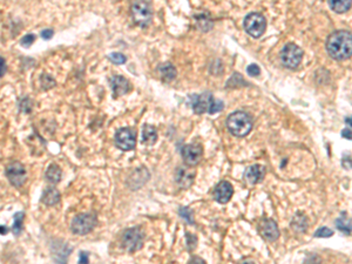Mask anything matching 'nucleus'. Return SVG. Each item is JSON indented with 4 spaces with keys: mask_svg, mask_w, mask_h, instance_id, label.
<instances>
[{
    "mask_svg": "<svg viewBox=\"0 0 352 264\" xmlns=\"http://www.w3.org/2000/svg\"><path fill=\"white\" fill-rule=\"evenodd\" d=\"M326 51L337 61L349 59L352 53L351 32L346 30L334 32L326 41Z\"/></svg>",
    "mask_w": 352,
    "mask_h": 264,
    "instance_id": "f257e3e1",
    "label": "nucleus"
},
{
    "mask_svg": "<svg viewBox=\"0 0 352 264\" xmlns=\"http://www.w3.org/2000/svg\"><path fill=\"white\" fill-rule=\"evenodd\" d=\"M227 127L233 135L243 138L249 134L252 129V119L248 113L237 110L228 117Z\"/></svg>",
    "mask_w": 352,
    "mask_h": 264,
    "instance_id": "f03ea898",
    "label": "nucleus"
},
{
    "mask_svg": "<svg viewBox=\"0 0 352 264\" xmlns=\"http://www.w3.org/2000/svg\"><path fill=\"white\" fill-rule=\"evenodd\" d=\"M144 242V233L140 227H134V228L127 229L123 232L121 237L122 247L129 253L138 251L143 247Z\"/></svg>",
    "mask_w": 352,
    "mask_h": 264,
    "instance_id": "7ed1b4c3",
    "label": "nucleus"
},
{
    "mask_svg": "<svg viewBox=\"0 0 352 264\" xmlns=\"http://www.w3.org/2000/svg\"><path fill=\"white\" fill-rule=\"evenodd\" d=\"M303 49L293 43H288L281 51V61L285 67L295 69L302 63Z\"/></svg>",
    "mask_w": 352,
    "mask_h": 264,
    "instance_id": "20e7f679",
    "label": "nucleus"
},
{
    "mask_svg": "<svg viewBox=\"0 0 352 264\" xmlns=\"http://www.w3.org/2000/svg\"><path fill=\"white\" fill-rule=\"evenodd\" d=\"M243 25L248 34L254 36V38H260L266 32L267 20L263 14L254 12V13H249L244 18Z\"/></svg>",
    "mask_w": 352,
    "mask_h": 264,
    "instance_id": "39448f33",
    "label": "nucleus"
},
{
    "mask_svg": "<svg viewBox=\"0 0 352 264\" xmlns=\"http://www.w3.org/2000/svg\"><path fill=\"white\" fill-rule=\"evenodd\" d=\"M132 16L136 25L147 27L152 23L153 8L148 2H135L132 4Z\"/></svg>",
    "mask_w": 352,
    "mask_h": 264,
    "instance_id": "423d86ee",
    "label": "nucleus"
},
{
    "mask_svg": "<svg viewBox=\"0 0 352 264\" xmlns=\"http://www.w3.org/2000/svg\"><path fill=\"white\" fill-rule=\"evenodd\" d=\"M97 225V217L92 214H80L73 218L72 232L77 235H86Z\"/></svg>",
    "mask_w": 352,
    "mask_h": 264,
    "instance_id": "0eeeda50",
    "label": "nucleus"
},
{
    "mask_svg": "<svg viewBox=\"0 0 352 264\" xmlns=\"http://www.w3.org/2000/svg\"><path fill=\"white\" fill-rule=\"evenodd\" d=\"M115 144L121 150H132L136 146V131L129 127L120 128L114 136Z\"/></svg>",
    "mask_w": 352,
    "mask_h": 264,
    "instance_id": "6e6552de",
    "label": "nucleus"
},
{
    "mask_svg": "<svg viewBox=\"0 0 352 264\" xmlns=\"http://www.w3.org/2000/svg\"><path fill=\"white\" fill-rule=\"evenodd\" d=\"M6 176L12 185L19 188L26 182V169H25L24 164L20 163L19 161H13V162H11L6 167Z\"/></svg>",
    "mask_w": 352,
    "mask_h": 264,
    "instance_id": "1a4fd4ad",
    "label": "nucleus"
},
{
    "mask_svg": "<svg viewBox=\"0 0 352 264\" xmlns=\"http://www.w3.org/2000/svg\"><path fill=\"white\" fill-rule=\"evenodd\" d=\"M181 154L186 164L189 167H194L201 161L203 156V149H202L201 144H186L181 149Z\"/></svg>",
    "mask_w": 352,
    "mask_h": 264,
    "instance_id": "9d476101",
    "label": "nucleus"
},
{
    "mask_svg": "<svg viewBox=\"0 0 352 264\" xmlns=\"http://www.w3.org/2000/svg\"><path fill=\"white\" fill-rule=\"evenodd\" d=\"M258 232L264 240L269 242L276 241L280 237V229L277 223L271 218H263L258 223Z\"/></svg>",
    "mask_w": 352,
    "mask_h": 264,
    "instance_id": "9b49d317",
    "label": "nucleus"
},
{
    "mask_svg": "<svg viewBox=\"0 0 352 264\" xmlns=\"http://www.w3.org/2000/svg\"><path fill=\"white\" fill-rule=\"evenodd\" d=\"M214 101V97L211 93H202L200 96L194 94L192 97V107L196 114L209 113L211 104Z\"/></svg>",
    "mask_w": 352,
    "mask_h": 264,
    "instance_id": "f8f14e48",
    "label": "nucleus"
},
{
    "mask_svg": "<svg viewBox=\"0 0 352 264\" xmlns=\"http://www.w3.org/2000/svg\"><path fill=\"white\" fill-rule=\"evenodd\" d=\"M196 173L188 167H179L175 172V182L182 189H188L195 180Z\"/></svg>",
    "mask_w": 352,
    "mask_h": 264,
    "instance_id": "ddd939ff",
    "label": "nucleus"
},
{
    "mask_svg": "<svg viewBox=\"0 0 352 264\" xmlns=\"http://www.w3.org/2000/svg\"><path fill=\"white\" fill-rule=\"evenodd\" d=\"M234 195V187L233 184L228 181H221L214 191V199L216 202L221 204H226L230 201Z\"/></svg>",
    "mask_w": 352,
    "mask_h": 264,
    "instance_id": "4468645a",
    "label": "nucleus"
},
{
    "mask_svg": "<svg viewBox=\"0 0 352 264\" xmlns=\"http://www.w3.org/2000/svg\"><path fill=\"white\" fill-rule=\"evenodd\" d=\"M266 167L262 164H252L244 172V180L249 184H257L263 181L264 176H266Z\"/></svg>",
    "mask_w": 352,
    "mask_h": 264,
    "instance_id": "2eb2a0df",
    "label": "nucleus"
},
{
    "mask_svg": "<svg viewBox=\"0 0 352 264\" xmlns=\"http://www.w3.org/2000/svg\"><path fill=\"white\" fill-rule=\"evenodd\" d=\"M110 86L112 90H113L115 97L125 96L131 90V84L125 77L122 76H114L110 79Z\"/></svg>",
    "mask_w": 352,
    "mask_h": 264,
    "instance_id": "dca6fc26",
    "label": "nucleus"
},
{
    "mask_svg": "<svg viewBox=\"0 0 352 264\" xmlns=\"http://www.w3.org/2000/svg\"><path fill=\"white\" fill-rule=\"evenodd\" d=\"M60 192L54 187H47L41 195V202L46 205H54L60 201Z\"/></svg>",
    "mask_w": 352,
    "mask_h": 264,
    "instance_id": "f3484780",
    "label": "nucleus"
},
{
    "mask_svg": "<svg viewBox=\"0 0 352 264\" xmlns=\"http://www.w3.org/2000/svg\"><path fill=\"white\" fill-rule=\"evenodd\" d=\"M159 72L161 74V78H162V80L167 81V82H171L176 78V68L175 66L171 63H164L162 65L159 66Z\"/></svg>",
    "mask_w": 352,
    "mask_h": 264,
    "instance_id": "a211bd4d",
    "label": "nucleus"
},
{
    "mask_svg": "<svg viewBox=\"0 0 352 264\" xmlns=\"http://www.w3.org/2000/svg\"><path fill=\"white\" fill-rule=\"evenodd\" d=\"M157 141V130L154 126L144 125L142 129V142L147 146H153Z\"/></svg>",
    "mask_w": 352,
    "mask_h": 264,
    "instance_id": "6ab92c4d",
    "label": "nucleus"
},
{
    "mask_svg": "<svg viewBox=\"0 0 352 264\" xmlns=\"http://www.w3.org/2000/svg\"><path fill=\"white\" fill-rule=\"evenodd\" d=\"M45 176H46V180L51 183H58L60 182L61 176H63V172H61L60 167L55 163L49 164L46 173H45Z\"/></svg>",
    "mask_w": 352,
    "mask_h": 264,
    "instance_id": "aec40b11",
    "label": "nucleus"
},
{
    "mask_svg": "<svg viewBox=\"0 0 352 264\" xmlns=\"http://www.w3.org/2000/svg\"><path fill=\"white\" fill-rule=\"evenodd\" d=\"M329 6L331 10L336 13H345L346 11L350 10L351 2L350 0H342V2H337V0H331L329 2Z\"/></svg>",
    "mask_w": 352,
    "mask_h": 264,
    "instance_id": "412c9836",
    "label": "nucleus"
},
{
    "mask_svg": "<svg viewBox=\"0 0 352 264\" xmlns=\"http://www.w3.org/2000/svg\"><path fill=\"white\" fill-rule=\"evenodd\" d=\"M197 26L201 28L203 32L210 31V28L213 27V22H211L210 16L208 13H200L198 15H195Z\"/></svg>",
    "mask_w": 352,
    "mask_h": 264,
    "instance_id": "4be33fe9",
    "label": "nucleus"
},
{
    "mask_svg": "<svg viewBox=\"0 0 352 264\" xmlns=\"http://www.w3.org/2000/svg\"><path fill=\"white\" fill-rule=\"evenodd\" d=\"M336 225L341 232L347 235L351 234V220L346 213H343L342 216L338 217V220L336 221Z\"/></svg>",
    "mask_w": 352,
    "mask_h": 264,
    "instance_id": "5701e85b",
    "label": "nucleus"
},
{
    "mask_svg": "<svg viewBox=\"0 0 352 264\" xmlns=\"http://www.w3.org/2000/svg\"><path fill=\"white\" fill-rule=\"evenodd\" d=\"M24 217H25V213L23 212H19L14 214V223L12 225V233H13L15 236H19L20 234L23 232V223H24Z\"/></svg>",
    "mask_w": 352,
    "mask_h": 264,
    "instance_id": "b1692460",
    "label": "nucleus"
},
{
    "mask_svg": "<svg viewBox=\"0 0 352 264\" xmlns=\"http://www.w3.org/2000/svg\"><path fill=\"white\" fill-rule=\"evenodd\" d=\"M244 85H247V82L243 80L241 74L235 73L233 74V77L230 78V80L228 81L227 87H238V86H244Z\"/></svg>",
    "mask_w": 352,
    "mask_h": 264,
    "instance_id": "393cba45",
    "label": "nucleus"
},
{
    "mask_svg": "<svg viewBox=\"0 0 352 264\" xmlns=\"http://www.w3.org/2000/svg\"><path fill=\"white\" fill-rule=\"evenodd\" d=\"M179 215L183 218L186 222H188V223H190V224L194 223V217H193L192 209H189L187 207H181L179 209Z\"/></svg>",
    "mask_w": 352,
    "mask_h": 264,
    "instance_id": "a878e982",
    "label": "nucleus"
},
{
    "mask_svg": "<svg viewBox=\"0 0 352 264\" xmlns=\"http://www.w3.org/2000/svg\"><path fill=\"white\" fill-rule=\"evenodd\" d=\"M109 60L112 63L115 64V65H122L125 64L127 61V58L122 54V53H112V54L108 55Z\"/></svg>",
    "mask_w": 352,
    "mask_h": 264,
    "instance_id": "bb28decb",
    "label": "nucleus"
},
{
    "mask_svg": "<svg viewBox=\"0 0 352 264\" xmlns=\"http://www.w3.org/2000/svg\"><path fill=\"white\" fill-rule=\"evenodd\" d=\"M332 235L334 230L326 228V227H322V228H320L316 233H314V236L316 237H331Z\"/></svg>",
    "mask_w": 352,
    "mask_h": 264,
    "instance_id": "cd10ccee",
    "label": "nucleus"
},
{
    "mask_svg": "<svg viewBox=\"0 0 352 264\" xmlns=\"http://www.w3.org/2000/svg\"><path fill=\"white\" fill-rule=\"evenodd\" d=\"M34 40H35L34 34H26L25 36H23L22 40H20V45L24 47H30L31 45L34 43Z\"/></svg>",
    "mask_w": 352,
    "mask_h": 264,
    "instance_id": "c85d7f7f",
    "label": "nucleus"
},
{
    "mask_svg": "<svg viewBox=\"0 0 352 264\" xmlns=\"http://www.w3.org/2000/svg\"><path fill=\"white\" fill-rule=\"evenodd\" d=\"M186 236H187V248H188V250L192 251V250L195 249V247L197 244L196 236H194V235L189 234V233H187V235H186Z\"/></svg>",
    "mask_w": 352,
    "mask_h": 264,
    "instance_id": "c756f323",
    "label": "nucleus"
},
{
    "mask_svg": "<svg viewBox=\"0 0 352 264\" xmlns=\"http://www.w3.org/2000/svg\"><path fill=\"white\" fill-rule=\"evenodd\" d=\"M223 109V102L221 100H215L213 101V104H211L210 107V110H209V114H215L217 112H221Z\"/></svg>",
    "mask_w": 352,
    "mask_h": 264,
    "instance_id": "7c9ffc66",
    "label": "nucleus"
},
{
    "mask_svg": "<svg viewBox=\"0 0 352 264\" xmlns=\"http://www.w3.org/2000/svg\"><path fill=\"white\" fill-rule=\"evenodd\" d=\"M247 73L249 74L250 77H258L261 74V69L257 65L252 64V65H249L247 67Z\"/></svg>",
    "mask_w": 352,
    "mask_h": 264,
    "instance_id": "2f4dec72",
    "label": "nucleus"
},
{
    "mask_svg": "<svg viewBox=\"0 0 352 264\" xmlns=\"http://www.w3.org/2000/svg\"><path fill=\"white\" fill-rule=\"evenodd\" d=\"M53 80V78L51 76H43L41 77V79H40V82H41V86H43V88L44 89H49V88H52L53 84H49L48 81H52Z\"/></svg>",
    "mask_w": 352,
    "mask_h": 264,
    "instance_id": "473e14b6",
    "label": "nucleus"
},
{
    "mask_svg": "<svg viewBox=\"0 0 352 264\" xmlns=\"http://www.w3.org/2000/svg\"><path fill=\"white\" fill-rule=\"evenodd\" d=\"M40 35H41V38H43V39H45V40H49V39H52V36H53V35H54V31L51 30V28H48V30L41 31Z\"/></svg>",
    "mask_w": 352,
    "mask_h": 264,
    "instance_id": "72a5a7b5",
    "label": "nucleus"
},
{
    "mask_svg": "<svg viewBox=\"0 0 352 264\" xmlns=\"http://www.w3.org/2000/svg\"><path fill=\"white\" fill-rule=\"evenodd\" d=\"M7 71V66H6V61L4 59L3 56H0V78L5 76V73Z\"/></svg>",
    "mask_w": 352,
    "mask_h": 264,
    "instance_id": "f704fd0d",
    "label": "nucleus"
},
{
    "mask_svg": "<svg viewBox=\"0 0 352 264\" xmlns=\"http://www.w3.org/2000/svg\"><path fill=\"white\" fill-rule=\"evenodd\" d=\"M78 264H89V259H88V254L87 253H80V256H79V262Z\"/></svg>",
    "mask_w": 352,
    "mask_h": 264,
    "instance_id": "c9c22d12",
    "label": "nucleus"
},
{
    "mask_svg": "<svg viewBox=\"0 0 352 264\" xmlns=\"http://www.w3.org/2000/svg\"><path fill=\"white\" fill-rule=\"evenodd\" d=\"M305 264H322V263L320 258H318L317 256H314V255H311V256H309L308 259H306Z\"/></svg>",
    "mask_w": 352,
    "mask_h": 264,
    "instance_id": "e433bc0d",
    "label": "nucleus"
},
{
    "mask_svg": "<svg viewBox=\"0 0 352 264\" xmlns=\"http://www.w3.org/2000/svg\"><path fill=\"white\" fill-rule=\"evenodd\" d=\"M188 264H207V263H206V261H205L203 258L195 256V257H193L192 259H190V261L188 262Z\"/></svg>",
    "mask_w": 352,
    "mask_h": 264,
    "instance_id": "4c0bfd02",
    "label": "nucleus"
},
{
    "mask_svg": "<svg viewBox=\"0 0 352 264\" xmlns=\"http://www.w3.org/2000/svg\"><path fill=\"white\" fill-rule=\"evenodd\" d=\"M342 135H343V138H346V139L351 140V129L350 128L349 129H344V130H343Z\"/></svg>",
    "mask_w": 352,
    "mask_h": 264,
    "instance_id": "58836bf2",
    "label": "nucleus"
},
{
    "mask_svg": "<svg viewBox=\"0 0 352 264\" xmlns=\"http://www.w3.org/2000/svg\"><path fill=\"white\" fill-rule=\"evenodd\" d=\"M239 264H255V262L251 261V259H244V261H242Z\"/></svg>",
    "mask_w": 352,
    "mask_h": 264,
    "instance_id": "ea45409f",
    "label": "nucleus"
},
{
    "mask_svg": "<svg viewBox=\"0 0 352 264\" xmlns=\"http://www.w3.org/2000/svg\"><path fill=\"white\" fill-rule=\"evenodd\" d=\"M7 232V229L4 225H0V234H5Z\"/></svg>",
    "mask_w": 352,
    "mask_h": 264,
    "instance_id": "a19ab883",
    "label": "nucleus"
}]
</instances>
